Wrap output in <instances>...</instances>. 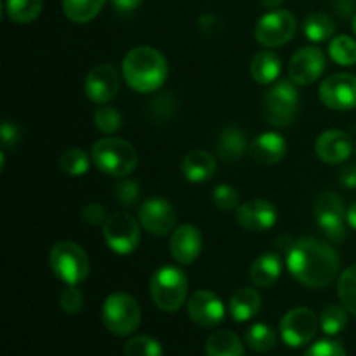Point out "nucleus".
Masks as SVG:
<instances>
[{
    "mask_svg": "<svg viewBox=\"0 0 356 356\" xmlns=\"http://www.w3.org/2000/svg\"><path fill=\"white\" fill-rule=\"evenodd\" d=\"M339 254L323 240L299 238L287 250V270L309 289L329 287L339 275Z\"/></svg>",
    "mask_w": 356,
    "mask_h": 356,
    "instance_id": "obj_1",
    "label": "nucleus"
},
{
    "mask_svg": "<svg viewBox=\"0 0 356 356\" xmlns=\"http://www.w3.org/2000/svg\"><path fill=\"white\" fill-rule=\"evenodd\" d=\"M122 75L132 90L149 94L159 90L169 75L167 59L159 49L141 45L134 47L122 59Z\"/></svg>",
    "mask_w": 356,
    "mask_h": 356,
    "instance_id": "obj_2",
    "label": "nucleus"
},
{
    "mask_svg": "<svg viewBox=\"0 0 356 356\" xmlns=\"http://www.w3.org/2000/svg\"><path fill=\"white\" fill-rule=\"evenodd\" d=\"M90 159L101 172L111 177H127L129 174L134 172L139 162L134 146L125 139L113 138V136L94 143Z\"/></svg>",
    "mask_w": 356,
    "mask_h": 356,
    "instance_id": "obj_3",
    "label": "nucleus"
},
{
    "mask_svg": "<svg viewBox=\"0 0 356 356\" xmlns=\"http://www.w3.org/2000/svg\"><path fill=\"white\" fill-rule=\"evenodd\" d=\"M149 296L159 309L176 313L184 305L188 296V278L176 266H162L149 280Z\"/></svg>",
    "mask_w": 356,
    "mask_h": 356,
    "instance_id": "obj_4",
    "label": "nucleus"
},
{
    "mask_svg": "<svg viewBox=\"0 0 356 356\" xmlns=\"http://www.w3.org/2000/svg\"><path fill=\"white\" fill-rule=\"evenodd\" d=\"M49 264L56 278L66 285H79L89 277L90 263L86 250L75 242L63 240L54 243L49 254Z\"/></svg>",
    "mask_w": 356,
    "mask_h": 356,
    "instance_id": "obj_5",
    "label": "nucleus"
},
{
    "mask_svg": "<svg viewBox=\"0 0 356 356\" xmlns=\"http://www.w3.org/2000/svg\"><path fill=\"white\" fill-rule=\"evenodd\" d=\"M103 323L115 336H131L141 323V306L131 294H110L103 302Z\"/></svg>",
    "mask_w": 356,
    "mask_h": 356,
    "instance_id": "obj_6",
    "label": "nucleus"
},
{
    "mask_svg": "<svg viewBox=\"0 0 356 356\" xmlns=\"http://www.w3.org/2000/svg\"><path fill=\"white\" fill-rule=\"evenodd\" d=\"M299 110L298 86L292 80L275 83L263 101V115L273 127H287Z\"/></svg>",
    "mask_w": 356,
    "mask_h": 356,
    "instance_id": "obj_7",
    "label": "nucleus"
},
{
    "mask_svg": "<svg viewBox=\"0 0 356 356\" xmlns=\"http://www.w3.org/2000/svg\"><path fill=\"white\" fill-rule=\"evenodd\" d=\"M103 236L106 245L115 254H120V256L132 254L141 242L138 219H134L127 212H115L103 225Z\"/></svg>",
    "mask_w": 356,
    "mask_h": 356,
    "instance_id": "obj_8",
    "label": "nucleus"
},
{
    "mask_svg": "<svg viewBox=\"0 0 356 356\" xmlns=\"http://www.w3.org/2000/svg\"><path fill=\"white\" fill-rule=\"evenodd\" d=\"M315 218L327 238L341 243L346 238V209L343 198L334 191H325L315 202Z\"/></svg>",
    "mask_w": 356,
    "mask_h": 356,
    "instance_id": "obj_9",
    "label": "nucleus"
},
{
    "mask_svg": "<svg viewBox=\"0 0 356 356\" xmlns=\"http://www.w3.org/2000/svg\"><path fill=\"white\" fill-rule=\"evenodd\" d=\"M296 28H298L296 17L289 10L278 9L259 17L254 35L264 47H280L294 37Z\"/></svg>",
    "mask_w": 356,
    "mask_h": 356,
    "instance_id": "obj_10",
    "label": "nucleus"
},
{
    "mask_svg": "<svg viewBox=\"0 0 356 356\" xmlns=\"http://www.w3.org/2000/svg\"><path fill=\"white\" fill-rule=\"evenodd\" d=\"M320 318L309 308H294L285 313L280 322V336L287 346L299 348L316 336Z\"/></svg>",
    "mask_w": 356,
    "mask_h": 356,
    "instance_id": "obj_11",
    "label": "nucleus"
},
{
    "mask_svg": "<svg viewBox=\"0 0 356 356\" xmlns=\"http://www.w3.org/2000/svg\"><path fill=\"white\" fill-rule=\"evenodd\" d=\"M320 101L329 110L348 111L356 108V76L351 73H334L318 89Z\"/></svg>",
    "mask_w": 356,
    "mask_h": 356,
    "instance_id": "obj_12",
    "label": "nucleus"
},
{
    "mask_svg": "<svg viewBox=\"0 0 356 356\" xmlns=\"http://www.w3.org/2000/svg\"><path fill=\"white\" fill-rule=\"evenodd\" d=\"M139 222L148 233L156 236L169 235L176 229L177 214L174 205L165 198H149L139 207Z\"/></svg>",
    "mask_w": 356,
    "mask_h": 356,
    "instance_id": "obj_13",
    "label": "nucleus"
},
{
    "mask_svg": "<svg viewBox=\"0 0 356 356\" xmlns=\"http://www.w3.org/2000/svg\"><path fill=\"white\" fill-rule=\"evenodd\" d=\"M83 90L92 103H110L120 90V75H118L117 68L108 63L94 66L83 80Z\"/></svg>",
    "mask_w": 356,
    "mask_h": 356,
    "instance_id": "obj_14",
    "label": "nucleus"
},
{
    "mask_svg": "<svg viewBox=\"0 0 356 356\" xmlns=\"http://www.w3.org/2000/svg\"><path fill=\"white\" fill-rule=\"evenodd\" d=\"M325 54L318 47H302L292 56L289 76L296 86H312L325 72Z\"/></svg>",
    "mask_w": 356,
    "mask_h": 356,
    "instance_id": "obj_15",
    "label": "nucleus"
},
{
    "mask_svg": "<svg viewBox=\"0 0 356 356\" xmlns=\"http://www.w3.org/2000/svg\"><path fill=\"white\" fill-rule=\"evenodd\" d=\"M225 305L211 291H197L188 299L190 320L204 329H212L225 320Z\"/></svg>",
    "mask_w": 356,
    "mask_h": 356,
    "instance_id": "obj_16",
    "label": "nucleus"
},
{
    "mask_svg": "<svg viewBox=\"0 0 356 356\" xmlns=\"http://www.w3.org/2000/svg\"><path fill=\"white\" fill-rule=\"evenodd\" d=\"M278 219V211L270 200L254 198L236 209V222L250 233H261L273 228Z\"/></svg>",
    "mask_w": 356,
    "mask_h": 356,
    "instance_id": "obj_17",
    "label": "nucleus"
},
{
    "mask_svg": "<svg viewBox=\"0 0 356 356\" xmlns=\"http://www.w3.org/2000/svg\"><path fill=\"white\" fill-rule=\"evenodd\" d=\"M170 254L183 266L195 263L202 252L204 238L197 226L181 225L170 233Z\"/></svg>",
    "mask_w": 356,
    "mask_h": 356,
    "instance_id": "obj_18",
    "label": "nucleus"
},
{
    "mask_svg": "<svg viewBox=\"0 0 356 356\" xmlns=\"http://www.w3.org/2000/svg\"><path fill=\"white\" fill-rule=\"evenodd\" d=\"M315 152L323 163L336 165V163H343L350 159L351 152H353V141L346 132L329 129L316 138Z\"/></svg>",
    "mask_w": 356,
    "mask_h": 356,
    "instance_id": "obj_19",
    "label": "nucleus"
},
{
    "mask_svg": "<svg viewBox=\"0 0 356 356\" xmlns=\"http://www.w3.org/2000/svg\"><path fill=\"white\" fill-rule=\"evenodd\" d=\"M287 153V141L278 132H263L250 143V155L261 165H275Z\"/></svg>",
    "mask_w": 356,
    "mask_h": 356,
    "instance_id": "obj_20",
    "label": "nucleus"
},
{
    "mask_svg": "<svg viewBox=\"0 0 356 356\" xmlns=\"http://www.w3.org/2000/svg\"><path fill=\"white\" fill-rule=\"evenodd\" d=\"M216 169H218L216 156L205 149H193L186 153L181 162V172L190 183H205L214 176Z\"/></svg>",
    "mask_w": 356,
    "mask_h": 356,
    "instance_id": "obj_21",
    "label": "nucleus"
},
{
    "mask_svg": "<svg viewBox=\"0 0 356 356\" xmlns=\"http://www.w3.org/2000/svg\"><path fill=\"white\" fill-rule=\"evenodd\" d=\"M282 275V259L280 256L273 252L261 254L259 257L254 259V263L250 264L249 277L256 287H271V285L277 284V280Z\"/></svg>",
    "mask_w": 356,
    "mask_h": 356,
    "instance_id": "obj_22",
    "label": "nucleus"
},
{
    "mask_svg": "<svg viewBox=\"0 0 356 356\" xmlns=\"http://www.w3.org/2000/svg\"><path fill=\"white\" fill-rule=\"evenodd\" d=\"M263 299L256 289L242 287L229 299V313L235 322H249L261 312Z\"/></svg>",
    "mask_w": 356,
    "mask_h": 356,
    "instance_id": "obj_23",
    "label": "nucleus"
},
{
    "mask_svg": "<svg viewBox=\"0 0 356 356\" xmlns=\"http://www.w3.org/2000/svg\"><path fill=\"white\" fill-rule=\"evenodd\" d=\"M216 149L225 162H235L247 149L245 132L236 125H228L219 134L218 141H216Z\"/></svg>",
    "mask_w": 356,
    "mask_h": 356,
    "instance_id": "obj_24",
    "label": "nucleus"
},
{
    "mask_svg": "<svg viewBox=\"0 0 356 356\" xmlns=\"http://www.w3.org/2000/svg\"><path fill=\"white\" fill-rule=\"evenodd\" d=\"M282 73V59L278 54L271 51L257 52L250 61V76L256 80L259 86L273 83Z\"/></svg>",
    "mask_w": 356,
    "mask_h": 356,
    "instance_id": "obj_25",
    "label": "nucleus"
},
{
    "mask_svg": "<svg viewBox=\"0 0 356 356\" xmlns=\"http://www.w3.org/2000/svg\"><path fill=\"white\" fill-rule=\"evenodd\" d=\"M207 356H245L242 341L232 330H218L205 343Z\"/></svg>",
    "mask_w": 356,
    "mask_h": 356,
    "instance_id": "obj_26",
    "label": "nucleus"
},
{
    "mask_svg": "<svg viewBox=\"0 0 356 356\" xmlns=\"http://www.w3.org/2000/svg\"><path fill=\"white\" fill-rule=\"evenodd\" d=\"M106 0H63V13L73 23H89L103 10Z\"/></svg>",
    "mask_w": 356,
    "mask_h": 356,
    "instance_id": "obj_27",
    "label": "nucleus"
},
{
    "mask_svg": "<svg viewBox=\"0 0 356 356\" xmlns=\"http://www.w3.org/2000/svg\"><path fill=\"white\" fill-rule=\"evenodd\" d=\"M302 31L312 42H325L336 31V23L329 14L313 13L305 19Z\"/></svg>",
    "mask_w": 356,
    "mask_h": 356,
    "instance_id": "obj_28",
    "label": "nucleus"
},
{
    "mask_svg": "<svg viewBox=\"0 0 356 356\" xmlns=\"http://www.w3.org/2000/svg\"><path fill=\"white\" fill-rule=\"evenodd\" d=\"M44 7V0H7L6 13L10 21L28 24L37 19Z\"/></svg>",
    "mask_w": 356,
    "mask_h": 356,
    "instance_id": "obj_29",
    "label": "nucleus"
},
{
    "mask_svg": "<svg viewBox=\"0 0 356 356\" xmlns=\"http://www.w3.org/2000/svg\"><path fill=\"white\" fill-rule=\"evenodd\" d=\"M58 165L61 169L63 174L70 177L82 176L89 170L90 167V159L83 149L80 148H68L61 153L58 160Z\"/></svg>",
    "mask_w": 356,
    "mask_h": 356,
    "instance_id": "obj_30",
    "label": "nucleus"
},
{
    "mask_svg": "<svg viewBox=\"0 0 356 356\" xmlns=\"http://www.w3.org/2000/svg\"><path fill=\"white\" fill-rule=\"evenodd\" d=\"M247 344L252 348L257 353H268L277 344V334L266 323H254L249 330H247Z\"/></svg>",
    "mask_w": 356,
    "mask_h": 356,
    "instance_id": "obj_31",
    "label": "nucleus"
},
{
    "mask_svg": "<svg viewBox=\"0 0 356 356\" xmlns=\"http://www.w3.org/2000/svg\"><path fill=\"white\" fill-rule=\"evenodd\" d=\"M329 54L341 66H353L356 63V40L348 35H339L329 44Z\"/></svg>",
    "mask_w": 356,
    "mask_h": 356,
    "instance_id": "obj_32",
    "label": "nucleus"
},
{
    "mask_svg": "<svg viewBox=\"0 0 356 356\" xmlns=\"http://www.w3.org/2000/svg\"><path fill=\"white\" fill-rule=\"evenodd\" d=\"M348 309L339 305H330L320 315V327L327 336H337L348 325Z\"/></svg>",
    "mask_w": 356,
    "mask_h": 356,
    "instance_id": "obj_33",
    "label": "nucleus"
},
{
    "mask_svg": "<svg viewBox=\"0 0 356 356\" xmlns=\"http://www.w3.org/2000/svg\"><path fill=\"white\" fill-rule=\"evenodd\" d=\"M337 294L344 308L356 316V264L341 273L337 282Z\"/></svg>",
    "mask_w": 356,
    "mask_h": 356,
    "instance_id": "obj_34",
    "label": "nucleus"
},
{
    "mask_svg": "<svg viewBox=\"0 0 356 356\" xmlns=\"http://www.w3.org/2000/svg\"><path fill=\"white\" fill-rule=\"evenodd\" d=\"M94 125H96L97 131H101L103 134H115V132L120 131L122 127V115L117 108L113 106H103L97 108L94 111Z\"/></svg>",
    "mask_w": 356,
    "mask_h": 356,
    "instance_id": "obj_35",
    "label": "nucleus"
},
{
    "mask_svg": "<svg viewBox=\"0 0 356 356\" xmlns=\"http://www.w3.org/2000/svg\"><path fill=\"white\" fill-rule=\"evenodd\" d=\"M124 353L125 356H162V346L149 336H136L127 341Z\"/></svg>",
    "mask_w": 356,
    "mask_h": 356,
    "instance_id": "obj_36",
    "label": "nucleus"
},
{
    "mask_svg": "<svg viewBox=\"0 0 356 356\" xmlns=\"http://www.w3.org/2000/svg\"><path fill=\"white\" fill-rule=\"evenodd\" d=\"M139 195H141V186H139L138 181L131 179V177H120V181L113 188L115 200L124 207L136 205V202L139 200Z\"/></svg>",
    "mask_w": 356,
    "mask_h": 356,
    "instance_id": "obj_37",
    "label": "nucleus"
},
{
    "mask_svg": "<svg viewBox=\"0 0 356 356\" xmlns=\"http://www.w3.org/2000/svg\"><path fill=\"white\" fill-rule=\"evenodd\" d=\"M212 202L219 211H233V209H238V193L232 184H218L212 191Z\"/></svg>",
    "mask_w": 356,
    "mask_h": 356,
    "instance_id": "obj_38",
    "label": "nucleus"
},
{
    "mask_svg": "<svg viewBox=\"0 0 356 356\" xmlns=\"http://www.w3.org/2000/svg\"><path fill=\"white\" fill-rule=\"evenodd\" d=\"M83 301H86L83 292L80 291L76 285H68V287L61 292L59 306H61V309L66 315H76V313H80V309L83 308Z\"/></svg>",
    "mask_w": 356,
    "mask_h": 356,
    "instance_id": "obj_39",
    "label": "nucleus"
},
{
    "mask_svg": "<svg viewBox=\"0 0 356 356\" xmlns=\"http://www.w3.org/2000/svg\"><path fill=\"white\" fill-rule=\"evenodd\" d=\"M305 356H346V351L337 341L323 339L309 346Z\"/></svg>",
    "mask_w": 356,
    "mask_h": 356,
    "instance_id": "obj_40",
    "label": "nucleus"
},
{
    "mask_svg": "<svg viewBox=\"0 0 356 356\" xmlns=\"http://www.w3.org/2000/svg\"><path fill=\"white\" fill-rule=\"evenodd\" d=\"M82 218L83 221L89 222V225L99 226L106 222L108 214L106 209H104L99 202H90V204H87L86 207L82 209Z\"/></svg>",
    "mask_w": 356,
    "mask_h": 356,
    "instance_id": "obj_41",
    "label": "nucleus"
},
{
    "mask_svg": "<svg viewBox=\"0 0 356 356\" xmlns=\"http://www.w3.org/2000/svg\"><path fill=\"white\" fill-rule=\"evenodd\" d=\"M0 141H2L3 149L14 148L19 141V129L16 124H13L10 120H6L0 129Z\"/></svg>",
    "mask_w": 356,
    "mask_h": 356,
    "instance_id": "obj_42",
    "label": "nucleus"
},
{
    "mask_svg": "<svg viewBox=\"0 0 356 356\" xmlns=\"http://www.w3.org/2000/svg\"><path fill=\"white\" fill-rule=\"evenodd\" d=\"M143 3V0H111V6L122 16H129V14L134 13L139 6Z\"/></svg>",
    "mask_w": 356,
    "mask_h": 356,
    "instance_id": "obj_43",
    "label": "nucleus"
},
{
    "mask_svg": "<svg viewBox=\"0 0 356 356\" xmlns=\"http://www.w3.org/2000/svg\"><path fill=\"white\" fill-rule=\"evenodd\" d=\"M339 181L344 188H356V163H350L341 169Z\"/></svg>",
    "mask_w": 356,
    "mask_h": 356,
    "instance_id": "obj_44",
    "label": "nucleus"
},
{
    "mask_svg": "<svg viewBox=\"0 0 356 356\" xmlns=\"http://www.w3.org/2000/svg\"><path fill=\"white\" fill-rule=\"evenodd\" d=\"M346 221L351 228L356 229V202L346 211Z\"/></svg>",
    "mask_w": 356,
    "mask_h": 356,
    "instance_id": "obj_45",
    "label": "nucleus"
},
{
    "mask_svg": "<svg viewBox=\"0 0 356 356\" xmlns=\"http://www.w3.org/2000/svg\"><path fill=\"white\" fill-rule=\"evenodd\" d=\"M261 2H263L266 7H270V9H275V7L280 6L284 0H261Z\"/></svg>",
    "mask_w": 356,
    "mask_h": 356,
    "instance_id": "obj_46",
    "label": "nucleus"
},
{
    "mask_svg": "<svg viewBox=\"0 0 356 356\" xmlns=\"http://www.w3.org/2000/svg\"><path fill=\"white\" fill-rule=\"evenodd\" d=\"M353 30H355V33H356V14H355V17H353Z\"/></svg>",
    "mask_w": 356,
    "mask_h": 356,
    "instance_id": "obj_47",
    "label": "nucleus"
}]
</instances>
